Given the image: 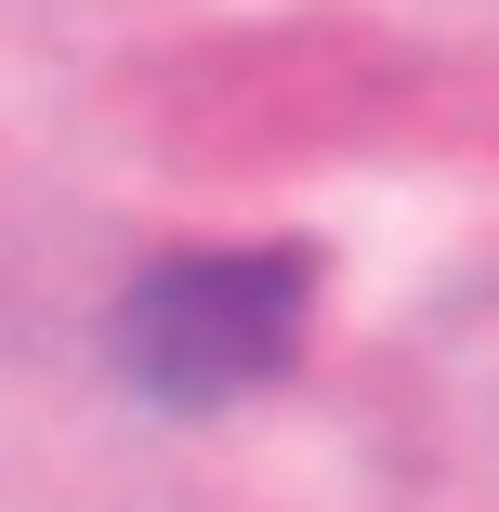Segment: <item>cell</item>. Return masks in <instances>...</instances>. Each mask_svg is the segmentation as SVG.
Wrapping results in <instances>:
<instances>
[{"label":"cell","instance_id":"obj_1","mask_svg":"<svg viewBox=\"0 0 499 512\" xmlns=\"http://www.w3.org/2000/svg\"><path fill=\"white\" fill-rule=\"evenodd\" d=\"M316 329V250H171L119 289V381L145 407H250L303 368Z\"/></svg>","mask_w":499,"mask_h":512}]
</instances>
